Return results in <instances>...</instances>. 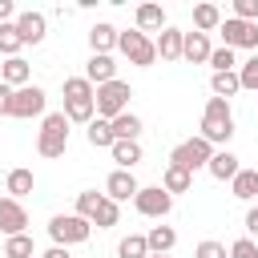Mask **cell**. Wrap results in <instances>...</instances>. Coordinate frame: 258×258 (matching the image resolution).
<instances>
[{"label": "cell", "mask_w": 258, "mask_h": 258, "mask_svg": "<svg viewBox=\"0 0 258 258\" xmlns=\"http://www.w3.org/2000/svg\"><path fill=\"white\" fill-rule=\"evenodd\" d=\"M198 137H206L210 145H226V141L234 137V113H230V101H222V97H210V101H206L202 133H198Z\"/></svg>", "instance_id": "1"}, {"label": "cell", "mask_w": 258, "mask_h": 258, "mask_svg": "<svg viewBox=\"0 0 258 258\" xmlns=\"http://www.w3.org/2000/svg\"><path fill=\"white\" fill-rule=\"evenodd\" d=\"M129 97H133V89H129L125 81L97 85V97H93V105H97V117H105V121H117L121 113H129Z\"/></svg>", "instance_id": "2"}, {"label": "cell", "mask_w": 258, "mask_h": 258, "mask_svg": "<svg viewBox=\"0 0 258 258\" xmlns=\"http://www.w3.org/2000/svg\"><path fill=\"white\" fill-rule=\"evenodd\" d=\"M64 149H69V117L48 113L44 125H40V137H36V153L40 157H60Z\"/></svg>", "instance_id": "3"}, {"label": "cell", "mask_w": 258, "mask_h": 258, "mask_svg": "<svg viewBox=\"0 0 258 258\" xmlns=\"http://www.w3.org/2000/svg\"><path fill=\"white\" fill-rule=\"evenodd\" d=\"M89 234H93V222H89V218H81V214H56V218L48 222V238H52L56 246L89 242Z\"/></svg>", "instance_id": "4"}, {"label": "cell", "mask_w": 258, "mask_h": 258, "mask_svg": "<svg viewBox=\"0 0 258 258\" xmlns=\"http://www.w3.org/2000/svg\"><path fill=\"white\" fill-rule=\"evenodd\" d=\"M117 48L129 56V64H137V69H149L153 60H157V44L141 32V28H133V32H121L117 36Z\"/></svg>", "instance_id": "5"}, {"label": "cell", "mask_w": 258, "mask_h": 258, "mask_svg": "<svg viewBox=\"0 0 258 258\" xmlns=\"http://www.w3.org/2000/svg\"><path fill=\"white\" fill-rule=\"evenodd\" d=\"M210 157H214V145L206 141V137H189V141H181L173 153H169V165H181V169H202V165H210Z\"/></svg>", "instance_id": "6"}, {"label": "cell", "mask_w": 258, "mask_h": 258, "mask_svg": "<svg viewBox=\"0 0 258 258\" xmlns=\"http://www.w3.org/2000/svg\"><path fill=\"white\" fill-rule=\"evenodd\" d=\"M133 206H137V214H145V218H165V214L173 210V198H169L161 185H141L137 198H133Z\"/></svg>", "instance_id": "7"}, {"label": "cell", "mask_w": 258, "mask_h": 258, "mask_svg": "<svg viewBox=\"0 0 258 258\" xmlns=\"http://www.w3.org/2000/svg\"><path fill=\"white\" fill-rule=\"evenodd\" d=\"M222 40H226V48H258V24L226 16L222 20Z\"/></svg>", "instance_id": "8"}, {"label": "cell", "mask_w": 258, "mask_h": 258, "mask_svg": "<svg viewBox=\"0 0 258 258\" xmlns=\"http://www.w3.org/2000/svg\"><path fill=\"white\" fill-rule=\"evenodd\" d=\"M44 105H48L44 89H40V85H24V89H16V97H12V117H20V121L40 117Z\"/></svg>", "instance_id": "9"}, {"label": "cell", "mask_w": 258, "mask_h": 258, "mask_svg": "<svg viewBox=\"0 0 258 258\" xmlns=\"http://www.w3.org/2000/svg\"><path fill=\"white\" fill-rule=\"evenodd\" d=\"M24 226H28V210L16 198H0V230L8 238H16V234H24Z\"/></svg>", "instance_id": "10"}, {"label": "cell", "mask_w": 258, "mask_h": 258, "mask_svg": "<svg viewBox=\"0 0 258 258\" xmlns=\"http://www.w3.org/2000/svg\"><path fill=\"white\" fill-rule=\"evenodd\" d=\"M105 198H113V202H125V198H137V177H133V169H113L109 173V181H105Z\"/></svg>", "instance_id": "11"}, {"label": "cell", "mask_w": 258, "mask_h": 258, "mask_svg": "<svg viewBox=\"0 0 258 258\" xmlns=\"http://www.w3.org/2000/svg\"><path fill=\"white\" fill-rule=\"evenodd\" d=\"M44 28H48V24H44L40 12H32V8H28V12H16V32H20L24 44H40V40H44Z\"/></svg>", "instance_id": "12"}, {"label": "cell", "mask_w": 258, "mask_h": 258, "mask_svg": "<svg viewBox=\"0 0 258 258\" xmlns=\"http://www.w3.org/2000/svg\"><path fill=\"white\" fill-rule=\"evenodd\" d=\"M206 169H210V177H218V181H234V177L242 173V165H238V157H234L230 149H218Z\"/></svg>", "instance_id": "13"}, {"label": "cell", "mask_w": 258, "mask_h": 258, "mask_svg": "<svg viewBox=\"0 0 258 258\" xmlns=\"http://www.w3.org/2000/svg\"><path fill=\"white\" fill-rule=\"evenodd\" d=\"M153 44H157V56H161V60H181L185 32H177V28H161V36H157Z\"/></svg>", "instance_id": "14"}, {"label": "cell", "mask_w": 258, "mask_h": 258, "mask_svg": "<svg viewBox=\"0 0 258 258\" xmlns=\"http://www.w3.org/2000/svg\"><path fill=\"white\" fill-rule=\"evenodd\" d=\"M85 81H93V85H109V81H117V64H113V56H89V64H85Z\"/></svg>", "instance_id": "15"}, {"label": "cell", "mask_w": 258, "mask_h": 258, "mask_svg": "<svg viewBox=\"0 0 258 258\" xmlns=\"http://www.w3.org/2000/svg\"><path fill=\"white\" fill-rule=\"evenodd\" d=\"M28 77H32V69H28V60H24V56H8V60H4V69H0V81H4L8 89H24V85H28Z\"/></svg>", "instance_id": "16"}, {"label": "cell", "mask_w": 258, "mask_h": 258, "mask_svg": "<svg viewBox=\"0 0 258 258\" xmlns=\"http://www.w3.org/2000/svg\"><path fill=\"white\" fill-rule=\"evenodd\" d=\"M210 36L206 32H185V48H181V60H189V64H202V60H210Z\"/></svg>", "instance_id": "17"}, {"label": "cell", "mask_w": 258, "mask_h": 258, "mask_svg": "<svg viewBox=\"0 0 258 258\" xmlns=\"http://www.w3.org/2000/svg\"><path fill=\"white\" fill-rule=\"evenodd\" d=\"M117 36H121V32H117L113 24H93V28H89V44H93L97 56H109V48L117 44Z\"/></svg>", "instance_id": "18"}, {"label": "cell", "mask_w": 258, "mask_h": 258, "mask_svg": "<svg viewBox=\"0 0 258 258\" xmlns=\"http://www.w3.org/2000/svg\"><path fill=\"white\" fill-rule=\"evenodd\" d=\"M85 137H89V145H97V149H113V145H117V137H113V121H105V117H93Z\"/></svg>", "instance_id": "19"}, {"label": "cell", "mask_w": 258, "mask_h": 258, "mask_svg": "<svg viewBox=\"0 0 258 258\" xmlns=\"http://www.w3.org/2000/svg\"><path fill=\"white\" fill-rule=\"evenodd\" d=\"M194 185V173L189 169H181V165H165V177H161V189L173 198V194H185Z\"/></svg>", "instance_id": "20"}, {"label": "cell", "mask_w": 258, "mask_h": 258, "mask_svg": "<svg viewBox=\"0 0 258 258\" xmlns=\"http://www.w3.org/2000/svg\"><path fill=\"white\" fill-rule=\"evenodd\" d=\"M145 242H149V254H169L177 246V234H173V226H153L145 234Z\"/></svg>", "instance_id": "21"}, {"label": "cell", "mask_w": 258, "mask_h": 258, "mask_svg": "<svg viewBox=\"0 0 258 258\" xmlns=\"http://www.w3.org/2000/svg\"><path fill=\"white\" fill-rule=\"evenodd\" d=\"M230 185H234V198L254 202V198H258V169H242V173H238Z\"/></svg>", "instance_id": "22"}, {"label": "cell", "mask_w": 258, "mask_h": 258, "mask_svg": "<svg viewBox=\"0 0 258 258\" xmlns=\"http://www.w3.org/2000/svg\"><path fill=\"white\" fill-rule=\"evenodd\" d=\"M137 28H141V32L165 28V12H161V4H141V8H137Z\"/></svg>", "instance_id": "23"}, {"label": "cell", "mask_w": 258, "mask_h": 258, "mask_svg": "<svg viewBox=\"0 0 258 258\" xmlns=\"http://www.w3.org/2000/svg\"><path fill=\"white\" fill-rule=\"evenodd\" d=\"M4 185H8V194H12L16 202H20L24 194H32V185H36V177H32V169H12Z\"/></svg>", "instance_id": "24"}, {"label": "cell", "mask_w": 258, "mask_h": 258, "mask_svg": "<svg viewBox=\"0 0 258 258\" xmlns=\"http://www.w3.org/2000/svg\"><path fill=\"white\" fill-rule=\"evenodd\" d=\"M194 24H198V32L222 28V12H218V4H198V8H194Z\"/></svg>", "instance_id": "25"}, {"label": "cell", "mask_w": 258, "mask_h": 258, "mask_svg": "<svg viewBox=\"0 0 258 258\" xmlns=\"http://www.w3.org/2000/svg\"><path fill=\"white\" fill-rule=\"evenodd\" d=\"M210 89H214V97H234L238 89H242V81H238V73H214L210 77Z\"/></svg>", "instance_id": "26"}, {"label": "cell", "mask_w": 258, "mask_h": 258, "mask_svg": "<svg viewBox=\"0 0 258 258\" xmlns=\"http://www.w3.org/2000/svg\"><path fill=\"white\" fill-rule=\"evenodd\" d=\"M93 97H97L93 81H85V77H69L64 81V101H93Z\"/></svg>", "instance_id": "27"}, {"label": "cell", "mask_w": 258, "mask_h": 258, "mask_svg": "<svg viewBox=\"0 0 258 258\" xmlns=\"http://www.w3.org/2000/svg\"><path fill=\"white\" fill-rule=\"evenodd\" d=\"M64 117H69V125L77 121V125H89L93 117H97V105L93 101H64Z\"/></svg>", "instance_id": "28"}, {"label": "cell", "mask_w": 258, "mask_h": 258, "mask_svg": "<svg viewBox=\"0 0 258 258\" xmlns=\"http://www.w3.org/2000/svg\"><path fill=\"white\" fill-rule=\"evenodd\" d=\"M137 133H141V117H133V113H121L113 121V137L117 141H137Z\"/></svg>", "instance_id": "29"}, {"label": "cell", "mask_w": 258, "mask_h": 258, "mask_svg": "<svg viewBox=\"0 0 258 258\" xmlns=\"http://www.w3.org/2000/svg\"><path fill=\"white\" fill-rule=\"evenodd\" d=\"M113 161H117L121 169H133V165L141 161V145H137V141H117V145H113Z\"/></svg>", "instance_id": "30"}, {"label": "cell", "mask_w": 258, "mask_h": 258, "mask_svg": "<svg viewBox=\"0 0 258 258\" xmlns=\"http://www.w3.org/2000/svg\"><path fill=\"white\" fill-rule=\"evenodd\" d=\"M117 254H121V258H149V242H145V234H129V238H121Z\"/></svg>", "instance_id": "31"}, {"label": "cell", "mask_w": 258, "mask_h": 258, "mask_svg": "<svg viewBox=\"0 0 258 258\" xmlns=\"http://www.w3.org/2000/svg\"><path fill=\"white\" fill-rule=\"evenodd\" d=\"M117 218H121L117 202H113V198H105V202L97 206V214H93V226H97V230H109V226H117Z\"/></svg>", "instance_id": "32"}, {"label": "cell", "mask_w": 258, "mask_h": 258, "mask_svg": "<svg viewBox=\"0 0 258 258\" xmlns=\"http://www.w3.org/2000/svg\"><path fill=\"white\" fill-rule=\"evenodd\" d=\"M24 48V40H20V32H16V20L12 24H0V52L4 56H16Z\"/></svg>", "instance_id": "33"}, {"label": "cell", "mask_w": 258, "mask_h": 258, "mask_svg": "<svg viewBox=\"0 0 258 258\" xmlns=\"http://www.w3.org/2000/svg\"><path fill=\"white\" fill-rule=\"evenodd\" d=\"M101 202H105V194H97V189H85V194H77V214L93 222V214H97V206H101Z\"/></svg>", "instance_id": "34"}, {"label": "cell", "mask_w": 258, "mask_h": 258, "mask_svg": "<svg viewBox=\"0 0 258 258\" xmlns=\"http://www.w3.org/2000/svg\"><path fill=\"white\" fill-rule=\"evenodd\" d=\"M4 258H32V238L28 234H16L4 242Z\"/></svg>", "instance_id": "35"}, {"label": "cell", "mask_w": 258, "mask_h": 258, "mask_svg": "<svg viewBox=\"0 0 258 258\" xmlns=\"http://www.w3.org/2000/svg\"><path fill=\"white\" fill-rule=\"evenodd\" d=\"M210 64H214V73H234V64H238V60H234V48H226V44L214 48V52H210Z\"/></svg>", "instance_id": "36"}, {"label": "cell", "mask_w": 258, "mask_h": 258, "mask_svg": "<svg viewBox=\"0 0 258 258\" xmlns=\"http://www.w3.org/2000/svg\"><path fill=\"white\" fill-rule=\"evenodd\" d=\"M238 81H242V89H258V52H254L250 60H242V69H238Z\"/></svg>", "instance_id": "37"}, {"label": "cell", "mask_w": 258, "mask_h": 258, "mask_svg": "<svg viewBox=\"0 0 258 258\" xmlns=\"http://www.w3.org/2000/svg\"><path fill=\"white\" fill-rule=\"evenodd\" d=\"M234 16H238V20L258 24V0H234Z\"/></svg>", "instance_id": "38"}, {"label": "cell", "mask_w": 258, "mask_h": 258, "mask_svg": "<svg viewBox=\"0 0 258 258\" xmlns=\"http://www.w3.org/2000/svg\"><path fill=\"white\" fill-rule=\"evenodd\" d=\"M194 258H230V250H226L222 242H198Z\"/></svg>", "instance_id": "39"}, {"label": "cell", "mask_w": 258, "mask_h": 258, "mask_svg": "<svg viewBox=\"0 0 258 258\" xmlns=\"http://www.w3.org/2000/svg\"><path fill=\"white\" fill-rule=\"evenodd\" d=\"M230 258H258V242L254 238H238L230 246Z\"/></svg>", "instance_id": "40"}, {"label": "cell", "mask_w": 258, "mask_h": 258, "mask_svg": "<svg viewBox=\"0 0 258 258\" xmlns=\"http://www.w3.org/2000/svg\"><path fill=\"white\" fill-rule=\"evenodd\" d=\"M12 97H16V89H8L0 81V117H12Z\"/></svg>", "instance_id": "41"}, {"label": "cell", "mask_w": 258, "mask_h": 258, "mask_svg": "<svg viewBox=\"0 0 258 258\" xmlns=\"http://www.w3.org/2000/svg\"><path fill=\"white\" fill-rule=\"evenodd\" d=\"M12 16H16L12 0H0V24H12Z\"/></svg>", "instance_id": "42"}, {"label": "cell", "mask_w": 258, "mask_h": 258, "mask_svg": "<svg viewBox=\"0 0 258 258\" xmlns=\"http://www.w3.org/2000/svg\"><path fill=\"white\" fill-rule=\"evenodd\" d=\"M246 230H250V234H258V206L246 214Z\"/></svg>", "instance_id": "43"}, {"label": "cell", "mask_w": 258, "mask_h": 258, "mask_svg": "<svg viewBox=\"0 0 258 258\" xmlns=\"http://www.w3.org/2000/svg\"><path fill=\"white\" fill-rule=\"evenodd\" d=\"M44 258H73V254H69V246H52V250H44Z\"/></svg>", "instance_id": "44"}, {"label": "cell", "mask_w": 258, "mask_h": 258, "mask_svg": "<svg viewBox=\"0 0 258 258\" xmlns=\"http://www.w3.org/2000/svg\"><path fill=\"white\" fill-rule=\"evenodd\" d=\"M149 258H169V254H149Z\"/></svg>", "instance_id": "45"}]
</instances>
